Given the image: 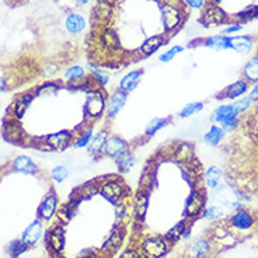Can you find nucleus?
Masks as SVG:
<instances>
[{
  "label": "nucleus",
  "mask_w": 258,
  "mask_h": 258,
  "mask_svg": "<svg viewBox=\"0 0 258 258\" xmlns=\"http://www.w3.org/2000/svg\"><path fill=\"white\" fill-rule=\"evenodd\" d=\"M159 9H160L163 32L167 34L168 37H171L184 21V9L181 6V2L180 0H160Z\"/></svg>",
  "instance_id": "obj_1"
},
{
  "label": "nucleus",
  "mask_w": 258,
  "mask_h": 258,
  "mask_svg": "<svg viewBox=\"0 0 258 258\" xmlns=\"http://www.w3.org/2000/svg\"><path fill=\"white\" fill-rule=\"evenodd\" d=\"M107 98L108 96L105 94V90H101V89H91L90 91L86 93L83 105L86 122L94 123L98 119H101L103 116H105Z\"/></svg>",
  "instance_id": "obj_2"
},
{
  "label": "nucleus",
  "mask_w": 258,
  "mask_h": 258,
  "mask_svg": "<svg viewBox=\"0 0 258 258\" xmlns=\"http://www.w3.org/2000/svg\"><path fill=\"white\" fill-rule=\"evenodd\" d=\"M209 121L220 125L225 129V132H233L240 125L239 115L236 114L232 104H222L219 107H216L209 116Z\"/></svg>",
  "instance_id": "obj_3"
},
{
  "label": "nucleus",
  "mask_w": 258,
  "mask_h": 258,
  "mask_svg": "<svg viewBox=\"0 0 258 258\" xmlns=\"http://www.w3.org/2000/svg\"><path fill=\"white\" fill-rule=\"evenodd\" d=\"M73 139H75V132L68 131V129H62L58 132H53L51 135H46L42 142L48 150L62 152V150L71 148L73 145Z\"/></svg>",
  "instance_id": "obj_4"
},
{
  "label": "nucleus",
  "mask_w": 258,
  "mask_h": 258,
  "mask_svg": "<svg viewBox=\"0 0 258 258\" xmlns=\"http://www.w3.org/2000/svg\"><path fill=\"white\" fill-rule=\"evenodd\" d=\"M98 191L103 195L105 200H108L112 204L121 202L122 198L126 195V187L122 181L116 180V178H110L103 184H100Z\"/></svg>",
  "instance_id": "obj_5"
},
{
  "label": "nucleus",
  "mask_w": 258,
  "mask_h": 258,
  "mask_svg": "<svg viewBox=\"0 0 258 258\" xmlns=\"http://www.w3.org/2000/svg\"><path fill=\"white\" fill-rule=\"evenodd\" d=\"M128 96L129 94L123 93L119 89H115L112 93H110V96L107 98V110H105V118L108 121H114L116 116L121 114V111L128 103Z\"/></svg>",
  "instance_id": "obj_6"
},
{
  "label": "nucleus",
  "mask_w": 258,
  "mask_h": 258,
  "mask_svg": "<svg viewBox=\"0 0 258 258\" xmlns=\"http://www.w3.org/2000/svg\"><path fill=\"white\" fill-rule=\"evenodd\" d=\"M167 252V241L161 237H148L141 244L143 258H161Z\"/></svg>",
  "instance_id": "obj_7"
},
{
  "label": "nucleus",
  "mask_w": 258,
  "mask_h": 258,
  "mask_svg": "<svg viewBox=\"0 0 258 258\" xmlns=\"http://www.w3.org/2000/svg\"><path fill=\"white\" fill-rule=\"evenodd\" d=\"M129 149L128 141H125L122 136H118L115 134H110L105 146L103 150V157L111 159V160H115L116 157L119 155H122L125 150Z\"/></svg>",
  "instance_id": "obj_8"
},
{
  "label": "nucleus",
  "mask_w": 258,
  "mask_h": 258,
  "mask_svg": "<svg viewBox=\"0 0 258 258\" xmlns=\"http://www.w3.org/2000/svg\"><path fill=\"white\" fill-rule=\"evenodd\" d=\"M58 204H59V200H58V195L56 192L51 189L49 192L46 194L45 197H44V200L42 202L39 204V208H38V218L41 220H51L56 212H58Z\"/></svg>",
  "instance_id": "obj_9"
},
{
  "label": "nucleus",
  "mask_w": 258,
  "mask_h": 258,
  "mask_svg": "<svg viewBox=\"0 0 258 258\" xmlns=\"http://www.w3.org/2000/svg\"><path fill=\"white\" fill-rule=\"evenodd\" d=\"M87 78H89V72L86 66L82 64H71L62 73V80L68 86H73V89L78 87L80 83H83Z\"/></svg>",
  "instance_id": "obj_10"
},
{
  "label": "nucleus",
  "mask_w": 258,
  "mask_h": 258,
  "mask_svg": "<svg viewBox=\"0 0 258 258\" xmlns=\"http://www.w3.org/2000/svg\"><path fill=\"white\" fill-rule=\"evenodd\" d=\"M10 166H12V170H13L14 173H19V174L38 175L39 173L38 164L32 160L31 157H28L26 155L14 157L13 161L10 163Z\"/></svg>",
  "instance_id": "obj_11"
},
{
  "label": "nucleus",
  "mask_w": 258,
  "mask_h": 258,
  "mask_svg": "<svg viewBox=\"0 0 258 258\" xmlns=\"http://www.w3.org/2000/svg\"><path fill=\"white\" fill-rule=\"evenodd\" d=\"M86 69H87L89 76L93 79V82L96 83L97 87L101 90H105L111 82V72L103 66H100V64L94 63V62H89L86 64Z\"/></svg>",
  "instance_id": "obj_12"
},
{
  "label": "nucleus",
  "mask_w": 258,
  "mask_h": 258,
  "mask_svg": "<svg viewBox=\"0 0 258 258\" xmlns=\"http://www.w3.org/2000/svg\"><path fill=\"white\" fill-rule=\"evenodd\" d=\"M143 73H145L143 69H134V71L125 73L122 78L119 79L118 87H116V89L122 90L123 93H126V94L134 93V91L139 87L141 82H142Z\"/></svg>",
  "instance_id": "obj_13"
},
{
  "label": "nucleus",
  "mask_w": 258,
  "mask_h": 258,
  "mask_svg": "<svg viewBox=\"0 0 258 258\" xmlns=\"http://www.w3.org/2000/svg\"><path fill=\"white\" fill-rule=\"evenodd\" d=\"M110 136V131L107 128H101L94 132V135L91 138L90 145L87 146V153L94 157V159H100L103 157V150L104 146H105V142Z\"/></svg>",
  "instance_id": "obj_14"
},
{
  "label": "nucleus",
  "mask_w": 258,
  "mask_h": 258,
  "mask_svg": "<svg viewBox=\"0 0 258 258\" xmlns=\"http://www.w3.org/2000/svg\"><path fill=\"white\" fill-rule=\"evenodd\" d=\"M250 90V83L245 82L244 79H239L234 83L229 84L225 90L220 93L218 98L222 100H229V101H236L237 98H241L245 93H248Z\"/></svg>",
  "instance_id": "obj_15"
},
{
  "label": "nucleus",
  "mask_w": 258,
  "mask_h": 258,
  "mask_svg": "<svg viewBox=\"0 0 258 258\" xmlns=\"http://www.w3.org/2000/svg\"><path fill=\"white\" fill-rule=\"evenodd\" d=\"M168 37L167 34H164V32H160V34H155V35H152V37H149L143 41V44L141 45V55L142 56H152L153 53L160 49L161 46H164L168 42Z\"/></svg>",
  "instance_id": "obj_16"
},
{
  "label": "nucleus",
  "mask_w": 258,
  "mask_h": 258,
  "mask_svg": "<svg viewBox=\"0 0 258 258\" xmlns=\"http://www.w3.org/2000/svg\"><path fill=\"white\" fill-rule=\"evenodd\" d=\"M204 204H205V197L201 189H192L188 195L187 202H185V215L188 218L198 216L204 211Z\"/></svg>",
  "instance_id": "obj_17"
},
{
  "label": "nucleus",
  "mask_w": 258,
  "mask_h": 258,
  "mask_svg": "<svg viewBox=\"0 0 258 258\" xmlns=\"http://www.w3.org/2000/svg\"><path fill=\"white\" fill-rule=\"evenodd\" d=\"M87 28V21L84 19L83 14L78 12H72L64 19V30L71 35H80Z\"/></svg>",
  "instance_id": "obj_18"
},
{
  "label": "nucleus",
  "mask_w": 258,
  "mask_h": 258,
  "mask_svg": "<svg viewBox=\"0 0 258 258\" xmlns=\"http://www.w3.org/2000/svg\"><path fill=\"white\" fill-rule=\"evenodd\" d=\"M94 123L86 122L82 126L79 128V131L75 132V139H73V145L72 148L73 149H87V146L90 145L91 138L94 135Z\"/></svg>",
  "instance_id": "obj_19"
},
{
  "label": "nucleus",
  "mask_w": 258,
  "mask_h": 258,
  "mask_svg": "<svg viewBox=\"0 0 258 258\" xmlns=\"http://www.w3.org/2000/svg\"><path fill=\"white\" fill-rule=\"evenodd\" d=\"M42 234H44V225H42V222L41 220H34L31 225L24 230V233H23L21 241L26 243L28 247H31V245L38 243L39 239L42 237Z\"/></svg>",
  "instance_id": "obj_20"
},
{
  "label": "nucleus",
  "mask_w": 258,
  "mask_h": 258,
  "mask_svg": "<svg viewBox=\"0 0 258 258\" xmlns=\"http://www.w3.org/2000/svg\"><path fill=\"white\" fill-rule=\"evenodd\" d=\"M173 159L180 164H188V163H194L195 159V153H194V148L191 143L188 142H180L177 143L173 149Z\"/></svg>",
  "instance_id": "obj_21"
},
{
  "label": "nucleus",
  "mask_w": 258,
  "mask_h": 258,
  "mask_svg": "<svg viewBox=\"0 0 258 258\" xmlns=\"http://www.w3.org/2000/svg\"><path fill=\"white\" fill-rule=\"evenodd\" d=\"M171 123V119L167 118V116H156V118H152L148 122V125L145 126V131H143V138L145 139H150L155 135H157L160 132L161 129H164L167 125Z\"/></svg>",
  "instance_id": "obj_22"
},
{
  "label": "nucleus",
  "mask_w": 258,
  "mask_h": 258,
  "mask_svg": "<svg viewBox=\"0 0 258 258\" xmlns=\"http://www.w3.org/2000/svg\"><path fill=\"white\" fill-rule=\"evenodd\" d=\"M232 226L237 230H250L254 225V218L250 212H247L245 209H240L232 216Z\"/></svg>",
  "instance_id": "obj_23"
},
{
  "label": "nucleus",
  "mask_w": 258,
  "mask_h": 258,
  "mask_svg": "<svg viewBox=\"0 0 258 258\" xmlns=\"http://www.w3.org/2000/svg\"><path fill=\"white\" fill-rule=\"evenodd\" d=\"M149 208V191L139 189V192L136 194L135 202H134V211H135L136 219L142 222L146 216Z\"/></svg>",
  "instance_id": "obj_24"
},
{
  "label": "nucleus",
  "mask_w": 258,
  "mask_h": 258,
  "mask_svg": "<svg viewBox=\"0 0 258 258\" xmlns=\"http://www.w3.org/2000/svg\"><path fill=\"white\" fill-rule=\"evenodd\" d=\"M112 2L110 0H97L94 7V19L98 24H107V21L112 16Z\"/></svg>",
  "instance_id": "obj_25"
},
{
  "label": "nucleus",
  "mask_w": 258,
  "mask_h": 258,
  "mask_svg": "<svg viewBox=\"0 0 258 258\" xmlns=\"http://www.w3.org/2000/svg\"><path fill=\"white\" fill-rule=\"evenodd\" d=\"M202 45L212 48L215 51H226V49H232V39L227 35H213L209 38L202 39Z\"/></svg>",
  "instance_id": "obj_26"
},
{
  "label": "nucleus",
  "mask_w": 258,
  "mask_h": 258,
  "mask_svg": "<svg viewBox=\"0 0 258 258\" xmlns=\"http://www.w3.org/2000/svg\"><path fill=\"white\" fill-rule=\"evenodd\" d=\"M114 163H115L116 168H118V173L126 174V173H129V171L134 168V166H135V155H134V152H132L131 149H128V150L123 152L122 155L118 156L115 160H114Z\"/></svg>",
  "instance_id": "obj_27"
},
{
  "label": "nucleus",
  "mask_w": 258,
  "mask_h": 258,
  "mask_svg": "<svg viewBox=\"0 0 258 258\" xmlns=\"http://www.w3.org/2000/svg\"><path fill=\"white\" fill-rule=\"evenodd\" d=\"M232 39V49L241 55H247L252 51L254 39L250 35H234L230 37Z\"/></svg>",
  "instance_id": "obj_28"
},
{
  "label": "nucleus",
  "mask_w": 258,
  "mask_h": 258,
  "mask_svg": "<svg viewBox=\"0 0 258 258\" xmlns=\"http://www.w3.org/2000/svg\"><path fill=\"white\" fill-rule=\"evenodd\" d=\"M101 44L105 49H108V51L114 52L118 51V48H119V37H118V32H116L115 28H112V27H105L104 28L103 34H101Z\"/></svg>",
  "instance_id": "obj_29"
},
{
  "label": "nucleus",
  "mask_w": 258,
  "mask_h": 258,
  "mask_svg": "<svg viewBox=\"0 0 258 258\" xmlns=\"http://www.w3.org/2000/svg\"><path fill=\"white\" fill-rule=\"evenodd\" d=\"M225 129L222 128L220 125L213 123L212 126L207 131V134L204 135V142L207 143L208 146L216 148V146H219L220 143H222V141L225 139Z\"/></svg>",
  "instance_id": "obj_30"
},
{
  "label": "nucleus",
  "mask_w": 258,
  "mask_h": 258,
  "mask_svg": "<svg viewBox=\"0 0 258 258\" xmlns=\"http://www.w3.org/2000/svg\"><path fill=\"white\" fill-rule=\"evenodd\" d=\"M241 75L245 82H248L250 84L258 83V53L245 62Z\"/></svg>",
  "instance_id": "obj_31"
},
{
  "label": "nucleus",
  "mask_w": 258,
  "mask_h": 258,
  "mask_svg": "<svg viewBox=\"0 0 258 258\" xmlns=\"http://www.w3.org/2000/svg\"><path fill=\"white\" fill-rule=\"evenodd\" d=\"M204 178H205V185L209 189H215V188H218L222 184V180H223V170L219 166H211L205 171Z\"/></svg>",
  "instance_id": "obj_32"
},
{
  "label": "nucleus",
  "mask_w": 258,
  "mask_h": 258,
  "mask_svg": "<svg viewBox=\"0 0 258 258\" xmlns=\"http://www.w3.org/2000/svg\"><path fill=\"white\" fill-rule=\"evenodd\" d=\"M204 20L207 24H223L227 20V14L218 5H212L207 9L204 14Z\"/></svg>",
  "instance_id": "obj_33"
},
{
  "label": "nucleus",
  "mask_w": 258,
  "mask_h": 258,
  "mask_svg": "<svg viewBox=\"0 0 258 258\" xmlns=\"http://www.w3.org/2000/svg\"><path fill=\"white\" fill-rule=\"evenodd\" d=\"M188 252L192 258H207L211 254V243L207 239H198L189 245Z\"/></svg>",
  "instance_id": "obj_34"
},
{
  "label": "nucleus",
  "mask_w": 258,
  "mask_h": 258,
  "mask_svg": "<svg viewBox=\"0 0 258 258\" xmlns=\"http://www.w3.org/2000/svg\"><path fill=\"white\" fill-rule=\"evenodd\" d=\"M123 237H125V233L121 227H116L114 229V232L111 233L108 240L105 241V244H104V250H107V251L112 254V252H115L123 243Z\"/></svg>",
  "instance_id": "obj_35"
},
{
  "label": "nucleus",
  "mask_w": 258,
  "mask_h": 258,
  "mask_svg": "<svg viewBox=\"0 0 258 258\" xmlns=\"http://www.w3.org/2000/svg\"><path fill=\"white\" fill-rule=\"evenodd\" d=\"M48 241L56 252H60L64 248V230L62 227H55L48 234Z\"/></svg>",
  "instance_id": "obj_36"
},
{
  "label": "nucleus",
  "mask_w": 258,
  "mask_h": 258,
  "mask_svg": "<svg viewBox=\"0 0 258 258\" xmlns=\"http://www.w3.org/2000/svg\"><path fill=\"white\" fill-rule=\"evenodd\" d=\"M204 107H205V104L202 103V101H191V103L185 104L181 108V111L178 112V118H181V119L191 118V116L200 114L201 111L204 110Z\"/></svg>",
  "instance_id": "obj_37"
},
{
  "label": "nucleus",
  "mask_w": 258,
  "mask_h": 258,
  "mask_svg": "<svg viewBox=\"0 0 258 258\" xmlns=\"http://www.w3.org/2000/svg\"><path fill=\"white\" fill-rule=\"evenodd\" d=\"M188 225H187V220H181L178 222L177 225H174L167 233H166V236H164V239L166 241H177L178 239H181L185 232H187Z\"/></svg>",
  "instance_id": "obj_38"
},
{
  "label": "nucleus",
  "mask_w": 258,
  "mask_h": 258,
  "mask_svg": "<svg viewBox=\"0 0 258 258\" xmlns=\"http://www.w3.org/2000/svg\"><path fill=\"white\" fill-rule=\"evenodd\" d=\"M69 174H71V171H69V168L66 167L64 164H58V166L52 167L51 171H49L51 180L55 181L56 184L64 182V181L69 178Z\"/></svg>",
  "instance_id": "obj_39"
},
{
  "label": "nucleus",
  "mask_w": 258,
  "mask_h": 258,
  "mask_svg": "<svg viewBox=\"0 0 258 258\" xmlns=\"http://www.w3.org/2000/svg\"><path fill=\"white\" fill-rule=\"evenodd\" d=\"M185 51V48L182 45H173L171 48H168L167 51H164L163 53L159 55V60H160L161 63H170V62H173L180 53Z\"/></svg>",
  "instance_id": "obj_40"
},
{
  "label": "nucleus",
  "mask_w": 258,
  "mask_h": 258,
  "mask_svg": "<svg viewBox=\"0 0 258 258\" xmlns=\"http://www.w3.org/2000/svg\"><path fill=\"white\" fill-rule=\"evenodd\" d=\"M30 247L26 244V243H23L21 240H14L12 241L9 247H7V252H9V255L12 258H19L23 252H26Z\"/></svg>",
  "instance_id": "obj_41"
},
{
  "label": "nucleus",
  "mask_w": 258,
  "mask_h": 258,
  "mask_svg": "<svg viewBox=\"0 0 258 258\" xmlns=\"http://www.w3.org/2000/svg\"><path fill=\"white\" fill-rule=\"evenodd\" d=\"M252 101H251V98L248 96H243L241 98H237L234 103L232 104L233 105V108H234V111H236V114L237 115H241V114H244L245 111H248L250 108L252 107Z\"/></svg>",
  "instance_id": "obj_42"
},
{
  "label": "nucleus",
  "mask_w": 258,
  "mask_h": 258,
  "mask_svg": "<svg viewBox=\"0 0 258 258\" xmlns=\"http://www.w3.org/2000/svg\"><path fill=\"white\" fill-rule=\"evenodd\" d=\"M32 96H23L20 97V98H17V101H16V104L13 105V110H14V116L16 118H20V116H23V114L26 112L27 107H28V104H30V101H31Z\"/></svg>",
  "instance_id": "obj_43"
},
{
  "label": "nucleus",
  "mask_w": 258,
  "mask_h": 258,
  "mask_svg": "<svg viewBox=\"0 0 258 258\" xmlns=\"http://www.w3.org/2000/svg\"><path fill=\"white\" fill-rule=\"evenodd\" d=\"M223 215L225 212L220 207H208L204 208V211L201 212V218L207 220H216L219 218H223Z\"/></svg>",
  "instance_id": "obj_44"
},
{
  "label": "nucleus",
  "mask_w": 258,
  "mask_h": 258,
  "mask_svg": "<svg viewBox=\"0 0 258 258\" xmlns=\"http://www.w3.org/2000/svg\"><path fill=\"white\" fill-rule=\"evenodd\" d=\"M236 17L240 20V21H250V20L258 19V6H247L245 9H243L241 12L236 14Z\"/></svg>",
  "instance_id": "obj_45"
},
{
  "label": "nucleus",
  "mask_w": 258,
  "mask_h": 258,
  "mask_svg": "<svg viewBox=\"0 0 258 258\" xmlns=\"http://www.w3.org/2000/svg\"><path fill=\"white\" fill-rule=\"evenodd\" d=\"M241 30H243V24H241V23H232L230 26H227V28L223 30V35L232 37L233 34L241 31Z\"/></svg>",
  "instance_id": "obj_46"
},
{
  "label": "nucleus",
  "mask_w": 258,
  "mask_h": 258,
  "mask_svg": "<svg viewBox=\"0 0 258 258\" xmlns=\"http://www.w3.org/2000/svg\"><path fill=\"white\" fill-rule=\"evenodd\" d=\"M207 0H184V5L189 9H204Z\"/></svg>",
  "instance_id": "obj_47"
},
{
  "label": "nucleus",
  "mask_w": 258,
  "mask_h": 258,
  "mask_svg": "<svg viewBox=\"0 0 258 258\" xmlns=\"http://www.w3.org/2000/svg\"><path fill=\"white\" fill-rule=\"evenodd\" d=\"M119 258H143L142 254L138 251V250H134V248H128L119 255Z\"/></svg>",
  "instance_id": "obj_48"
},
{
  "label": "nucleus",
  "mask_w": 258,
  "mask_h": 258,
  "mask_svg": "<svg viewBox=\"0 0 258 258\" xmlns=\"http://www.w3.org/2000/svg\"><path fill=\"white\" fill-rule=\"evenodd\" d=\"M248 97L251 98V101L254 104L258 103V83L254 84L251 89L248 90Z\"/></svg>",
  "instance_id": "obj_49"
},
{
  "label": "nucleus",
  "mask_w": 258,
  "mask_h": 258,
  "mask_svg": "<svg viewBox=\"0 0 258 258\" xmlns=\"http://www.w3.org/2000/svg\"><path fill=\"white\" fill-rule=\"evenodd\" d=\"M7 90H9V82H7L6 76L0 75V94L6 93Z\"/></svg>",
  "instance_id": "obj_50"
},
{
  "label": "nucleus",
  "mask_w": 258,
  "mask_h": 258,
  "mask_svg": "<svg viewBox=\"0 0 258 258\" xmlns=\"http://www.w3.org/2000/svg\"><path fill=\"white\" fill-rule=\"evenodd\" d=\"M75 2V5L79 7H82V6H86L87 3H89V0H73Z\"/></svg>",
  "instance_id": "obj_51"
},
{
  "label": "nucleus",
  "mask_w": 258,
  "mask_h": 258,
  "mask_svg": "<svg viewBox=\"0 0 258 258\" xmlns=\"http://www.w3.org/2000/svg\"><path fill=\"white\" fill-rule=\"evenodd\" d=\"M110 2H112V3H116V2H119V0H110Z\"/></svg>",
  "instance_id": "obj_52"
},
{
  "label": "nucleus",
  "mask_w": 258,
  "mask_h": 258,
  "mask_svg": "<svg viewBox=\"0 0 258 258\" xmlns=\"http://www.w3.org/2000/svg\"><path fill=\"white\" fill-rule=\"evenodd\" d=\"M257 175H258V167H257Z\"/></svg>",
  "instance_id": "obj_53"
}]
</instances>
